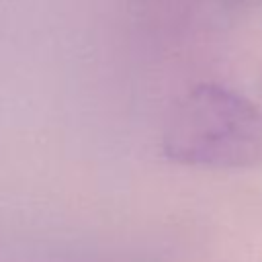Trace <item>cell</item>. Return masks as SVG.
Here are the masks:
<instances>
[{
  "label": "cell",
  "instance_id": "cell-1",
  "mask_svg": "<svg viewBox=\"0 0 262 262\" xmlns=\"http://www.w3.org/2000/svg\"><path fill=\"white\" fill-rule=\"evenodd\" d=\"M162 151L184 166H258L262 164V111L233 90L199 86L172 111L164 127Z\"/></svg>",
  "mask_w": 262,
  "mask_h": 262
}]
</instances>
